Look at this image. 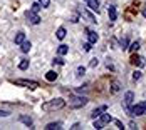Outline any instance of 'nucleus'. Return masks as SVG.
<instances>
[{"instance_id":"9","label":"nucleus","mask_w":146,"mask_h":130,"mask_svg":"<svg viewBox=\"0 0 146 130\" xmlns=\"http://www.w3.org/2000/svg\"><path fill=\"white\" fill-rule=\"evenodd\" d=\"M86 33H88V39H89V42H91V43H96V42H98V39H99V37H98V33H96L94 30L88 29V30H86Z\"/></svg>"},{"instance_id":"2","label":"nucleus","mask_w":146,"mask_h":130,"mask_svg":"<svg viewBox=\"0 0 146 130\" xmlns=\"http://www.w3.org/2000/svg\"><path fill=\"white\" fill-rule=\"evenodd\" d=\"M88 97H81V95H74L69 99V107L71 108H81V107H84L86 103H88Z\"/></svg>"},{"instance_id":"13","label":"nucleus","mask_w":146,"mask_h":130,"mask_svg":"<svg viewBox=\"0 0 146 130\" xmlns=\"http://www.w3.org/2000/svg\"><path fill=\"white\" fill-rule=\"evenodd\" d=\"M99 120H101V123H102V125H106V123L113 122V117L109 115V114H101V115H99Z\"/></svg>"},{"instance_id":"22","label":"nucleus","mask_w":146,"mask_h":130,"mask_svg":"<svg viewBox=\"0 0 146 130\" xmlns=\"http://www.w3.org/2000/svg\"><path fill=\"white\" fill-rule=\"evenodd\" d=\"M129 50H131V52H138V50H139V42H133L131 47H129Z\"/></svg>"},{"instance_id":"26","label":"nucleus","mask_w":146,"mask_h":130,"mask_svg":"<svg viewBox=\"0 0 146 130\" xmlns=\"http://www.w3.org/2000/svg\"><path fill=\"white\" fill-rule=\"evenodd\" d=\"M104 125L101 123V120H98V118H94V129H98V130H101Z\"/></svg>"},{"instance_id":"6","label":"nucleus","mask_w":146,"mask_h":130,"mask_svg":"<svg viewBox=\"0 0 146 130\" xmlns=\"http://www.w3.org/2000/svg\"><path fill=\"white\" fill-rule=\"evenodd\" d=\"M133 100H134V93H133L131 90H129V92H126V93H124V107H126L128 110H129V107H131Z\"/></svg>"},{"instance_id":"7","label":"nucleus","mask_w":146,"mask_h":130,"mask_svg":"<svg viewBox=\"0 0 146 130\" xmlns=\"http://www.w3.org/2000/svg\"><path fill=\"white\" fill-rule=\"evenodd\" d=\"M106 110H108V105H101V107H98V108H94V110H92L91 117H92V118H99V115L104 114Z\"/></svg>"},{"instance_id":"17","label":"nucleus","mask_w":146,"mask_h":130,"mask_svg":"<svg viewBox=\"0 0 146 130\" xmlns=\"http://www.w3.org/2000/svg\"><path fill=\"white\" fill-rule=\"evenodd\" d=\"M19 120H20L22 123H25L27 127H32V118H30V117H27V115H20V117H19Z\"/></svg>"},{"instance_id":"31","label":"nucleus","mask_w":146,"mask_h":130,"mask_svg":"<svg viewBox=\"0 0 146 130\" xmlns=\"http://www.w3.org/2000/svg\"><path fill=\"white\" fill-rule=\"evenodd\" d=\"M91 45H92L91 42H88V43H84V45H82V47H84V52H89V50H91Z\"/></svg>"},{"instance_id":"18","label":"nucleus","mask_w":146,"mask_h":130,"mask_svg":"<svg viewBox=\"0 0 146 130\" xmlns=\"http://www.w3.org/2000/svg\"><path fill=\"white\" fill-rule=\"evenodd\" d=\"M56 37H57L59 40H62V39L66 37V29H64V27H59L57 32H56Z\"/></svg>"},{"instance_id":"12","label":"nucleus","mask_w":146,"mask_h":130,"mask_svg":"<svg viewBox=\"0 0 146 130\" xmlns=\"http://www.w3.org/2000/svg\"><path fill=\"white\" fill-rule=\"evenodd\" d=\"M129 62H131L133 65H143V63H145L143 58L139 57V55H136V54H133L131 55V60H129Z\"/></svg>"},{"instance_id":"15","label":"nucleus","mask_w":146,"mask_h":130,"mask_svg":"<svg viewBox=\"0 0 146 130\" xmlns=\"http://www.w3.org/2000/svg\"><path fill=\"white\" fill-rule=\"evenodd\" d=\"M30 47H32V43H30L29 40H24V42L20 43V50H22L24 54H27V52H29V50H30Z\"/></svg>"},{"instance_id":"33","label":"nucleus","mask_w":146,"mask_h":130,"mask_svg":"<svg viewBox=\"0 0 146 130\" xmlns=\"http://www.w3.org/2000/svg\"><path fill=\"white\" fill-rule=\"evenodd\" d=\"M10 114L9 112H5V110H0V117H9Z\"/></svg>"},{"instance_id":"34","label":"nucleus","mask_w":146,"mask_h":130,"mask_svg":"<svg viewBox=\"0 0 146 130\" xmlns=\"http://www.w3.org/2000/svg\"><path fill=\"white\" fill-rule=\"evenodd\" d=\"M116 125H117V129H121V130L124 129V127H123V123H121V122H119V120H116Z\"/></svg>"},{"instance_id":"28","label":"nucleus","mask_w":146,"mask_h":130,"mask_svg":"<svg viewBox=\"0 0 146 130\" xmlns=\"http://www.w3.org/2000/svg\"><path fill=\"white\" fill-rule=\"evenodd\" d=\"M98 63H99V60H98V58H92V60L89 62V67H92V69H94V67H98Z\"/></svg>"},{"instance_id":"14","label":"nucleus","mask_w":146,"mask_h":130,"mask_svg":"<svg viewBox=\"0 0 146 130\" xmlns=\"http://www.w3.org/2000/svg\"><path fill=\"white\" fill-rule=\"evenodd\" d=\"M57 78V72L56 70H49V72L45 73V80H49V82H54Z\"/></svg>"},{"instance_id":"19","label":"nucleus","mask_w":146,"mask_h":130,"mask_svg":"<svg viewBox=\"0 0 146 130\" xmlns=\"http://www.w3.org/2000/svg\"><path fill=\"white\" fill-rule=\"evenodd\" d=\"M67 52H69V47H67V45H59V48H57L59 55H66Z\"/></svg>"},{"instance_id":"30","label":"nucleus","mask_w":146,"mask_h":130,"mask_svg":"<svg viewBox=\"0 0 146 130\" xmlns=\"http://www.w3.org/2000/svg\"><path fill=\"white\" fill-rule=\"evenodd\" d=\"M111 90H113L114 93H116V92H119V84H117V82H113V88H111Z\"/></svg>"},{"instance_id":"35","label":"nucleus","mask_w":146,"mask_h":130,"mask_svg":"<svg viewBox=\"0 0 146 130\" xmlns=\"http://www.w3.org/2000/svg\"><path fill=\"white\" fill-rule=\"evenodd\" d=\"M143 15H145V18H146V8H145V10H143Z\"/></svg>"},{"instance_id":"3","label":"nucleus","mask_w":146,"mask_h":130,"mask_svg":"<svg viewBox=\"0 0 146 130\" xmlns=\"http://www.w3.org/2000/svg\"><path fill=\"white\" fill-rule=\"evenodd\" d=\"M129 115L131 117H139V115H145L146 114V100L145 102H139V103H136L134 107H129Z\"/></svg>"},{"instance_id":"11","label":"nucleus","mask_w":146,"mask_h":130,"mask_svg":"<svg viewBox=\"0 0 146 130\" xmlns=\"http://www.w3.org/2000/svg\"><path fill=\"white\" fill-rule=\"evenodd\" d=\"M88 2V7L94 12H99V2L98 0H86Z\"/></svg>"},{"instance_id":"4","label":"nucleus","mask_w":146,"mask_h":130,"mask_svg":"<svg viewBox=\"0 0 146 130\" xmlns=\"http://www.w3.org/2000/svg\"><path fill=\"white\" fill-rule=\"evenodd\" d=\"M12 84L15 85H22V87H29L30 90H35L39 84L35 82V80H27V78H17V80H12Z\"/></svg>"},{"instance_id":"27","label":"nucleus","mask_w":146,"mask_h":130,"mask_svg":"<svg viewBox=\"0 0 146 130\" xmlns=\"http://www.w3.org/2000/svg\"><path fill=\"white\" fill-rule=\"evenodd\" d=\"M82 15H84V17H88V20H89V22H96V18H94L92 15L89 14V12H82Z\"/></svg>"},{"instance_id":"1","label":"nucleus","mask_w":146,"mask_h":130,"mask_svg":"<svg viewBox=\"0 0 146 130\" xmlns=\"http://www.w3.org/2000/svg\"><path fill=\"white\" fill-rule=\"evenodd\" d=\"M66 107V100L64 99H52V100H47L42 103V110L44 112H56Z\"/></svg>"},{"instance_id":"16","label":"nucleus","mask_w":146,"mask_h":130,"mask_svg":"<svg viewBox=\"0 0 146 130\" xmlns=\"http://www.w3.org/2000/svg\"><path fill=\"white\" fill-rule=\"evenodd\" d=\"M24 40H25V33H24V32H17V35H15V43L20 45Z\"/></svg>"},{"instance_id":"5","label":"nucleus","mask_w":146,"mask_h":130,"mask_svg":"<svg viewBox=\"0 0 146 130\" xmlns=\"http://www.w3.org/2000/svg\"><path fill=\"white\" fill-rule=\"evenodd\" d=\"M25 17L29 18V22L32 25H39L40 24V17L37 15V12H32V10H27L25 12Z\"/></svg>"},{"instance_id":"32","label":"nucleus","mask_w":146,"mask_h":130,"mask_svg":"<svg viewBox=\"0 0 146 130\" xmlns=\"http://www.w3.org/2000/svg\"><path fill=\"white\" fill-rule=\"evenodd\" d=\"M54 63H59V65H64V60H62L60 57H57L56 60H54Z\"/></svg>"},{"instance_id":"25","label":"nucleus","mask_w":146,"mask_h":130,"mask_svg":"<svg viewBox=\"0 0 146 130\" xmlns=\"http://www.w3.org/2000/svg\"><path fill=\"white\" fill-rule=\"evenodd\" d=\"M139 78H141V72H139V70H134V72H133V80L136 82V80H139Z\"/></svg>"},{"instance_id":"8","label":"nucleus","mask_w":146,"mask_h":130,"mask_svg":"<svg viewBox=\"0 0 146 130\" xmlns=\"http://www.w3.org/2000/svg\"><path fill=\"white\" fill-rule=\"evenodd\" d=\"M108 15H109V20H111V22H114L117 18V12H116V7H114V5H109V7H108Z\"/></svg>"},{"instance_id":"23","label":"nucleus","mask_w":146,"mask_h":130,"mask_svg":"<svg viewBox=\"0 0 146 130\" xmlns=\"http://www.w3.org/2000/svg\"><path fill=\"white\" fill-rule=\"evenodd\" d=\"M37 2L40 3V7H42V8H47V7L50 5V0H37Z\"/></svg>"},{"instance_id":"21","label":"nucleus","mask_w":146,"mask_h":130,"mask_svg":"<svg viewBox=\"0 0 146 130\" xmlns=\"http://www.w3.org/2000/svg\"><path fill=\"white\" fill-rule=\"evenodd\" d=\"M40 8H42V7H40V3H39V2H35V3H32V5H30V10H32V12H39Z\"/></svg>"},{"instance_id":"29","label":"nucleus","mask_w":146,"mask_h":130,"mask_svg":"<svg viewBox=\"0 0 146 130\" xmlns=\"http://www.w3.org/2000/svg\"><path fill=\"white\" fill-rule=\"evenodd\" d=\"M121 48H123V50L128 48V39H123V40H121Z\"/></svg>"},{"instance_id":"20","label":"nucleus","mask_w":146,"mask_h":130,"mask_svg":"<svg viewBox=\"0 0 146 130\" xmlns=\"http://www.w3.org/2000/svg\"><path fill=\"white\" fill-rule=\"evenodd\" d=\"M19 69H20V70H27V69H29V60H20Z\"/></svg>"},{"instance_id":"10","label":"nucleus","mask_w":146,"mask_h":130,"mask_svg":"<svg viewBox=\"0 0 146 130\" xmlns=\"http://www.w3.org/2000/svg\"><path fill=\"white\" fill-rule=\"evenodd\" d=\"M62 129V122H50L45 125V130H60Z\"/></svg>"},{"instance_id":"24","label":"nucleus","mask_w":146,"mask_h":130,"mask_svg":"<svg viewBox=\"0 0 146 130\" xmlns=\"http://www.w3.org/2000/svg\"><path fill=\"white\" fill-rule=\"evenodd\" d=\"M84 73H86V67H82V65L77 67V77H82Z\"/></svg>"}]
</instances>
